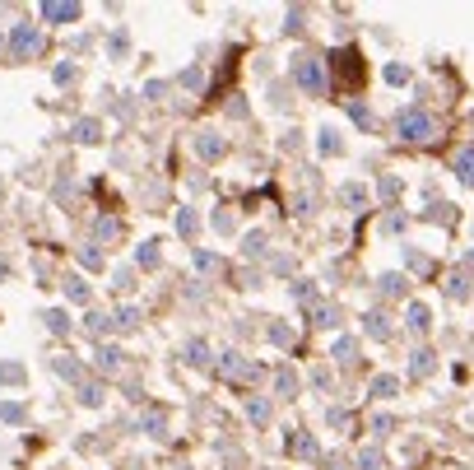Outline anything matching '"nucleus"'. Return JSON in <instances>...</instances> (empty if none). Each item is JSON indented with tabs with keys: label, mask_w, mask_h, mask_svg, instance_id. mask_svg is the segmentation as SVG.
Here are the masks:
<instances>
[{
	"label": "nucleus",
	"mask_w": 474,
	"mask_h": 470,
	"mask_svg": "<svg viewBox=\"0 0 474 470\" xmlns=\"http://www.w3.org/2000/svg\"><path fill=\"white\" fill-rule=\"evenodd\" d=\"M321 149H326V154H340V131H321Z\"/></svg>",
	"instance_id": "0eeeda50"
},
{
	"label": "nucleus",
	"mask_w": 474,
	"mask_h": 470,
	"mask_svg": "<svg viewBox=\"0 0 474 470\" xmlns=\"http://www.w3.org/2000/svg\"><path fill=\"white\" fill-rule=\"evenodd\" d=\"M66 293H70L75 302H88V284H84V280H70V284H66Z\"/></svg>",
	"instance_id": "6e6552de"
},
{
	"label": "nucleus",
	"mask_w": 474,
	"mask_h": 470,
	"mask_svg": "<svg viewBox=\"0 0 474 470\" xmlns=\"http://www.w3.org/2000/svg\"><path fill=\"white\" fill-rule=\"evenodd\" d=\"M456 172H461V182H470V187H474V149L456 154Z\"/></svg>",
	"instance_id": "39448f33"
},
{
	"label": "nucleus",
	"mask_w": 474,
	"mask_h": 470,
	"mask_svg": "<svg viewBox=\"0 0 474 470\" xmlns=\"http://www.w3.org/2000/svg\"><path fill=\"white\" fill-rule=\"evenodd\" d=\"M42 19H52V23H66V19H79V5H42Z\"/></svg>",
	"instance_id": "20e7f679"
},
{
	"label": "nucleus",
	"mask_w": 474,
	"mask_h": 470,
	"mask_svg": "<svg viewBox=\"0 0 474 470\" xmlns=\"http://www.w3.org/2000/svg\"><path fill=\"white\" fill-rule=\"evenodd\" d=\"M47 326H52V331H66L70 322H66V312H47Z\"/></svg>",
	"instance_id": "ddd939ff"
},
{
	"label": "nucleus",
	"mask_w": 474,
	"mask_h": 470,
	"mask_svg": "<svg viewBox=\"0 0 474 470\" xmlns=\"http://www.w3.org/2000/svg\"><path fill=\"white\" fill-rule=\"evenodd\" d=\"M372 392H377V396H391V392H396V377H377Z\"/></svg>",
	"instance_id": "9d476101"
},
{
	"label": "nucleus",
	"mask_w": 474,
	"mask_h": 470,
	"mask_svg": "<svg viewBox=\"0 0 474 470\" xmlns=\"http://www.w3.org/2000/svg\"><path fill=\"white\" fill-rule=\"evenodd\" d=\"M98 368L102 372H117V368H122V349H98Z\"/></svg>",
	"instance_id": "423d86ee"
},
{
	"label": "nucleus",
	"mask_w": 474,
	"mask_h": 470,
	"mask_svg": "<svg viewBox=\"0 0 474 470\" xmlns=\"http://www.w3.org/2000/svg\"><path fill=\"white\" fill-rule=\"evenodd\" d=\"M293 79H298L307 93H321L326 89V79H321V66L312 57H293Z\"/></svg>",
	"instance_id": "f257e3e1"
},
{
	"label": "nucleus",
	"mask_w": 474,
	"mask_h": 470,
	"mask_svg": "<svg viewBox=\"0 0 474 470\" xmlns=\"http://www.w3.org/2000/svg\"><path fill=\"white\" fill-rule=\"evenodd\" d=\"M14 57H28V52H37V28H33V23H19V28H14Z\"/></svg>",
	"instance_id": "7ed1b4c3"
},
{
	"label": "nucleus",
	"mask_w": 474,
	"mask_h": 470,
	"mask_svg": "<svg viewBox=\"0 0 474 470\" xmlns=\"http://www.w3.org/2000/svg\"><path fill=\"white\" fill-rule=\"evenodd\" d=\"M75 135H79V140H93V135H98V126H93V122H79Z\"/></svg>",
	"instance_id": "f8f14e48"
},
{
	"label": "nucleus",
	"mask_w": 474,
	"mask_h": 470,
	"mask_svg": "<svg viewBox=\"0 0 474 470\" xmlns=\"http://www.w3.org/2000/svg\"><path fill=\"white\" fill-rule=\"evenodd\" d=\"M409 326H414V331H423V326H428V312H423V307H409Z\"/></svg>",
	"instance_id": "1a4fd4ad"
},
{
	"label": "nucleus",
	"mask_w": 474,
	"mask_h": 470,
	"mask_svg": "<svg viewBox=\"0 0 474 470\" xmlns=\"http://www.w3.org/2000/svg\"><path fill=\"white\" fill-rule=\"evenodd\" d=\"M386 79H391V84H405L409 70H405V66H386Z\"/></svg>",
	"instance_id": "9b49d317"
},
{
	"label": "nucleus",
	"mask_w": 474,
	"mask_h": 470,
	"mask_svg": "<svg viewBox=\"0 0 474 470\" xmlns=\"http://www.w3.org/2000/svg\"><path fill=\"white\" fill-rule=\"evenodd\" d=\"M400 135H405V140H428L432 117L428 112H400Z\"/></svg>",
	"instance_id": "f03ea898"
}]
</instances>
